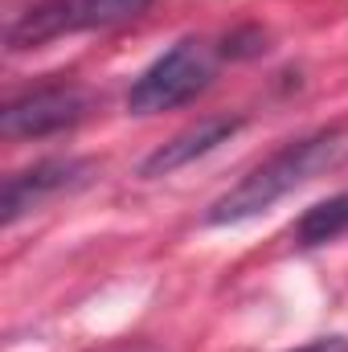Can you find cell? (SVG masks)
Returning <instances> with one entry per match:
<instances>
[{
	"label": "cell",
	"mask_w": 348,
	"mask_h": 352,
	"mask_svg": "<svg viewBox=\"0 0 348 352\" xmlns=\"http://www.w3.org/2000/svg\"><path fill=\"white\" fill-rule=\"evenodd\" d=\"M90 160H74V156H58V160H41L25 173H12L4 180V201H0V217L4 226H17L25 213L41 209L45 201L70 192V188H83L90 180Z\"/></svg>",
	"instance_id": "5b68a950"
},
{
	"label": "cell",
	"mask_w": 348,
	"mask_h": 352,
	"mask_svg": "<svg viewBox=\"0 0 348 352\" xmlns=\"http://www.w3.org/2000/svg\"><path fill=\"white\" fill-rule=\"evenodd\" d=\"M148 8H152V0H37L4 29V45L12 54L37 50L58 37L127 25L135 16H144Z\"/></svg>",
	"instance_id": "3957f363"
},
{
	"label": "cell",
	"mask_w": 348,
	"mask_h": 352,
	"mask_svg": "<svg viewBox=\"0 0 348 352\" xmlns=\"http://www.w3.org/2000/svg\"><path fill=\"white\" fill-rule=\"evenodd\" d=\"M242 131V119H230V115H217V119H201L197 127H184L180 135H173L168 144H160L144 164H140V176H168L201 156H209L213 148H221L230 135Z\"/></svg>",
	"instance_id": "8992f818"
},
{
	"label": "cell",
	"mask_w": 348,
	"mask_h": 352,
	"mask_svg": "<svg viewBox=\"0 0 348 352\" xmlns=\"http://www.w3.org/2000/svg\"><path fill=\"white\" fill-rule=\"evenodd\" d=\"M340 152H345V127H324V131H312V135L283 144L274 156L254 164L230 192H221L209 205L205 221L209 226H238V221L259 217L270 205H279L287 192L303 188L316 173H324Z\"/></svg>",
	"instance_id": "6da1fadb"
},
{
	"label": "cell",
	"mask_w": 348,
	"mask_h": 352,
	"mask_svg": "<svg viewBox=\"0 0 348 352\" xmlns=\"http://www.w3.org/2000/svg\"><path fill=\"white\" fill-rule=\"evenodd\" d=\"M226 45H213L205 37H184L176 41L168 54H160L135 82L127 90V111L131 115H160V111H173L193 102L197 94L213 87L217 78V66H221Z\"/></svg>",
	"instance_id": "7a4b0ae2"
},
{
	"label": "cell",
	"mask_w": 348,
	"mask_h": 352,
	"mask_svg": "<svg viewBox=\"0 0 348 352\" xmlns=\"http://www.w3.org/2000/svg\"><path fill=\"white\" fill-rule=\"evenodd\" d=\"M87 111L90 94L78 82H45V87H33L4 102L0 131L8 140H41V135L70 131L74 123L87 119Z\"/></svg>",
	"instance_id": "277c9868"
},
{
	"label": "cell",
	"mask_w": 348,
	"mask_h": 352,
	"mask_svg": "<svg viewBox=\"0 0 348 352\" xmlns=\"http://www.w3.org/2000/svg\"><path fill=\"white\" fill-rule=\"evenodd\" d=\"M291 352H348V336H320V340H307Z\"/></svg>",
	"instance_id": "ba28073f"
},
{
	"label": "cell",
	"mask_w": 348,
	"mask_h": 352,
	"mask_svg": "<svg viewBox=\"0 0 348 352\" xmlns=\"http://www.w3.org/2000/svg\"><path fill=\"white\" fill-rule=\"evenodd\" d=\"M340 234H348V192H336V197L312 205V209L295 221L291 242H295L299 250H312V246H328V242H336Z\"/></svg>",
	"instance_id": "52a82bcc"
}]
</instances>
